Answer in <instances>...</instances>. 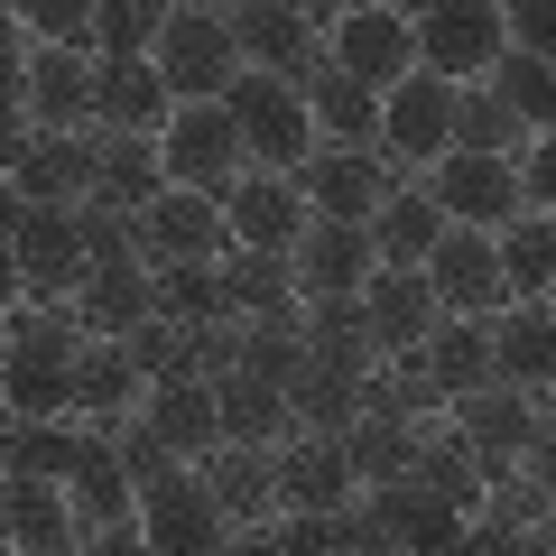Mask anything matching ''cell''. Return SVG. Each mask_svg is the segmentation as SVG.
Here are the masks:
<instances>
[{
	"label": "cell",
	"mask_w": 556,
	"mask_h": 556,
	"mask_svg": "<svg viewBox=\"0 0 556 556\" xmlns=\"http://www.w3.org/2000/svg\"><path fill=\"white\" fill-rule=\"evenodd\" d=\"M159 75L177 84V102H223L241 75H251V56H241V38H232L223 10L186 0L177 20H167V38H159Z\"/></svg>",
	"instance_id": "5b68a950"
},
{
	"label": "cell",
	"mask_w": 556,
	"mask_h": 556,
	"mask_svg": "<svg viewBox=\"0 0 556 556\" xmlns=\"http://www.w3.org/2000/svg\"><path fill=\"white\" fill-rule=\"evenodd\" d=\"M214 399H223V437H232V445H288V437H298L288 390H278V380H260V371H223Z\"/></svg>",
	"instance_id": "836d02e7"
},
{
	"label": "cell",
	"mask_w": 556,
	"mask_h": 556,
	"mask_svg": "<svg viewBox=\"0 0 556 556\" xmlns=\"http://www.w3.org/2000/svg\"><path fill=\"white\" fill-rule=\"evenodd\" d=\"M102 186V130H20L10 139V195L84 204Z\"/></svg>",
	"instance_id": "9c48e42d"
},
{
	"label": "cell",
	"mask_w": 556,
	"mask_h": 556,
	"mask_svg": "<svg viewBox=\"0 0 556 556\" xmlns=\"http://www.w3.org/2000/svg\"><path fill=\"white\" fill-rule=\"evenodd\" d=\"M427 278H437V306H445V316H501V306H510L501 232H482V223H445V241L427 251Z\"/></svg>",
	"instance_id": "8fae6325"
},
{
	"label": "cell",
	"mask_w": 556,
	"mask_h": 556,
	"mask_svg": "<svg viewBox=\"0 0 556 556\" xmlns=\"http://www.w3.org/2000/svg\"><path fill=\"white\" fill-rule=\"evenodd\" d=\"M501 56H510V10L501 0H437V10H417V65L427 75L482 84Z\"/></svg>",
	"instance_id": "277c9868"
},
{
	"label": "cell",
	"mask_w": 556,
	"mask_h": 556,
	"mask_svg": "<svg viewBox=\"0 0 556 556\" xmlns=\"http://www.w3.org/2000/svg\"><path fill=\"white\" fill-rule=\"evenodd\" d=\"M149 316H159V269L149 260H93V278L75 288L84 334H139Z\"/></svg>",
	"instance_id": "cb8c5ba5"
},
{
	"label": "cell",
	"mask_w": 556,
	"mask_h": 556,
	"mask_svg": "<svg viewBox=\"0 0 556 556\" xmlns=\"http://www.w3.org/2000/svg\"><path fill=\"white\" fill-rule=\"evenodd\" d=\"M130 353H139V371H149V380H186V371H195V362H186V325H167V316L139 325Z\"/></svg>",
	"instance_id": "681fc988"
},
{
	"label": "cell",
	"mask_w": 556,
	"mask_h": 556,
	"mask_svg": "<svg viewBox=\"0 0 556 556\" xmlns=\"http://www.w3.org/2000/svg\"><path fill=\"white\" fill-rule=\"evenodd\" d=\"M298 186H306V204H316V214H334V223H371L380 204H390L399 167L380 159V149H334V139H325L316 159L298 167Z\"/></svg>",
	"instance_id": "2e32d148"
},
{
	"label": "cell",
	"mask_w": 556,
	"mask_h": 556,
	"mask_svg": "<svg viewBox=\"0 0 556 556\" xmlns=\"http://www.w3.org/2000/svg\"><path fill=\"white\" fill-rule=\"evenodd\" d=\"M167 177L177 186H204V195H232L241 177H251V139H241L232 102H177V121H167Z\"/></svg>",
	"instance_id": "8992f818"
},
{
	"label": "cell",
	"mask_w": 556,
	"mask_h": 556,
	"mask_svg": "<svg viewBox=\"0 0 556 556\" xmlns=\"http://www.w3.org/2000/svg\"><path fill=\"white\" fill-rule=\"evenodd\" d=\"M306 362H316V353H306V325H251V316H241V371H260V380L288 390Z\"/></svg>",
	"instance_id": "bcb514c9"
},
{
	"label": "cell",
	"mask_w": 556,
	"mask_h": 556,
	"mask_svg": "<svg viewBox=\"0 0 556 556\" xmlns=\"http://www.w3.org/2000/svg\"><path fill=\"white\" fill-rule=\"evenodd\" d=\"M130 408H149V371H139L130 334H84V353H75V417L121 427Z\"/></svg>",
	"instance_id": "7402d4cb"
},
{
	"label": "cell",
	"mask_w": 556,
	"mask_h": 556,
	"mask_svg": "<svg viewBox=\"0 0 556 556\" xmlns=\"http://www.w3.org/2000/svg\"><path fill=\"white\" fill-rule=\"evenodd\" d=\"M427 371H437L445 399L501 380V371H492V316H437V334H427Z\"/></svg>",
	"instance_id": "8d00e7d4"
},
{
	"label": "cell",
	"mask_w": 556,
	"mask_h": 556,
	"mask_svg": "<svg viewBox=\"0 0 556 556\" xmlns=\"http://www.w3.org/2000/svg\"><path fill=\"white\" fill-rule=\"evenodd\" d=\"M547 316H556V288H547Z\"/></svg>",
	"instance_id": "680465c9"
},
{
	"label": "cell",
	"mask_w": 556,
	"mask_h": 556,
	"mask_svg": "<svg viewBox=\"0 0 556 556\" xmlns=\"http://www.w3.org/2000/svg\"><path fill=\"white\" fill-rule=\"evenodd\" d=\"M492 371L519 380V390H547L556 380V316H547V298H510L492 316Z\"/></svg>",
	"instance_id": "83f0119b"
},
{
	"label": "cell",
	"mask_w": 556,
	"mask_h": 556,
	"mask_svg": "<svg viewBox=\"0 0 556 556\" xmlns=\"http://www.w3.org/2000/svg\"><path fill=\"white\" fill-rule=\"evenodd\" d=\"M84 445H93V417H84V427H65V417H10V473L65 482L84 464Z\"/></svg>",
	"instance_id": "74e56055"
},
{
	"label": "cell",
	"mask_w": 556,
	"mask_h": 556,
	"mask_svg": "<svg viewBox=\"0 0 556 556\" xmlns=\"http://www.w3.org/2000/svg\"><path fill=\"white\" fill-rule=\"evenodd\" d=\"M306 353L316 362H334V371H371V362H390L380 353V334H371V306L362 298H306Z\"/></svg>",
	"instance_id": "e575fe53"
},
{
	"label": "cell",
	"mask_w": 556,
	"mask_h": 556,
	"mask_svg": "<svg viewBox=\"0 0 556 556\" xmlns=\"http://www.w3.org/2000/svg\"><path fill=\"white\" fill-rule=\"evenodd\" d=\"M538 399H547V417H556V380H547V390H538Z\"/></svg>",
	"instance_id": "6f0895ef"
},
{
	"label": "cell",
	"mask_w": 556,
	"mask_h": 556,
	"mask_svg": "<svg viewBox=\"0 0 556 556\" xmlns=\"http://www.w3.org/2000/svg\"><path fill=\"white\" fill-rule=\"evenodd\" d=\"M223 288H232V316H251V325H298L306 316V288H298V260L288 251L232 241L223 251Z\"/></svg>",
	"instance_id": "d4e9b609"
},
{
	"label": "cell",
	"mask_w": 556,
	"mask_h": 556,
	"mask_svg": "<svg viewBox=\"0 0 556 556\" xmlns=\"http://www.w3.org/2000/svg\"><path fill=\"white\" fill-rule=\"evenodd\" d=\"M204 482H214V501L232 510V529H260L269 510H288V492H278V445H232L223 437L214 455H204Z\"/></svg>",
	"instance_id": "484cf974"
},
{
	"label": "cell",
	"mask_w": 556,
	"mask_h": 556,
	"mask_svg": "<svg viewBox=\"0 0 556 556\" xmlns=\"http://www.w3.org/2000/svg\"><path fill=\"white\" fill-rule=\"evenodd\" d=\"M75 223H84V251H93V260H139V214H130V204L84 195V204H75Z\"/></svg>",
	"instance_id": "c3c4849f"
},
{
	"label": "cell",
	"mask_w": 556,
	"mask_h": 556,
	"mask_svg": "<svg viewBox=\"0 0 556 556\" xmlns=\"http://www.w3.org/2000/svg\"><path fill=\"white\" fill-rule=\"evenodd\" d=\"M177 10H186V0H177Z\"/></svg>",
	"instance_id": "91938a15"
},
{
	"label": "cell",
	"mask_w": 556,
	"mask_h": 556,
	"mask_svg": "<svg viewBox=\"0 0 556 556\" xmlns=\"http://www.w3.org/2000/svg\"><path fill=\"white\" fill-rule=\"evenodd\" d=\"M501 10H510V47L556 56V0H501Z\"/></svg>",
	"instance_id": "f5cc1de1"
},
{
	"label": "cell",
	"mask_w": 556,
	"mask_h": 556,
	"mask_svg": "<svg viewBox=\"0 0 556 556\" xmlns=\"http://www.w3.org/2000/svg\"><path fill=\"white\" fill-rule=\"evenodd\" d=\"M93 121H102V130L167 139V121H177V84L159 75V56H102V84H93Z\"/></svg>",
	"instance_id": "44dd1931"
},
{
	"label": "cell",
	"mask_w": 556,
	"mask_h": 556,
	"mask_svg": "<svg viewBox=\"0 0 556 556\" xmlns=\"http://www.w3.org/2000/svg\"><path fill=\"white\" fill-rule=\"evenodd\" d=\"M482 84H492V93L510 102L519 121H529V139H538V130H556V56H529V47H510V56H501Z\"/></svg>",
	"instance_id": "ee69618b"
},
{
	"label": "cell",
	"mask_w": 556,
	"mask_h": 556,
	"mask_svg": "<svg viewBox=\"0 0 556 556\" xmlns=\"http://www.w3.org/2000/svg\"><path fill=\"white\" fill-rule=\"evenodd\" d=\"M501 278H510V298H547L556 288V214L501 223Z\"/></svg>",
	"instance_id": "7bdbcfd3"
},
{
	"label": "cell",
	"mask_w": 556,
	"mask_h": 556,
	"mask_svg": "<svg viewBox=\"0 0 556 556\" xmlns=\"http://www.w3.org/2000/svg\"><path fill=\"white\" fill-rule=\"evenodd\" d=\"M306 102H316V130L334 139V149H380V93H371L362 75H343L334 56H316Z\"/></svg>",
	"instance_id": "1f68e13d"
},
{
	"label": "cell",
	"mask_w": 556,
	"mask_h": 556,
	"mask_svg": "<svg viewBox=\"0 0 556 556\" xmlns=\"http://www.w3.org/2000/svg\"><path fill=\"white\" fill-rule=\"evenodd\" d=\"M223 20H232L241 56H251L260 75H288V84H306V75H316V56H325V28L306 20L298 0H223Z\"/></svg>",
	"instance_id": "5bb4252c"
},
{
	"label": "cell",
	"mask_w": 556,
	"mask_h": 556,
	"mask_svg": "<svg viewBox=\"0 0 556 556\" xmlns=\"http://www.w3.org/2000/svg\"><path fill=\"white\" fill-rule=\"evenodd\" d=\"M455 149H492V159H519L529 149V121L492 93V84H455Z\"/></svg>",
	"instance_id": "ab89813d"
},
{
	"label": "cell",
	"mask_w": 556,
	"mask_h": 556,
	"mask_svg": "<svg viewBox=\"0 0 556 556\" xmlns=\"http://www.w3.org/2000/svg\"><path fill=\"white\" fill-rule=\"evenodd\" d=\"M380 10H408V20H417V10H437V0H380Z\"/></svg>",
	"instance_id": "9f6ffc18"
},
{
	"label": "cell",
	"mask_w": 556,
	"mask_h": 556,
	"mask_svg": "<svg viewBox=\"0 0 556 556\" xmlns=\"http://www.w3.org/2000/svg\"><path fill=\"white\" fill-rule=\"evenodd\" d=\"M445 241V204L427 186H390V204L371 214V251L380 269H427V251Z\"/></svg>",
	"instance_id": "d6a6232c"
},
{
	"label": "cell",
	"mask_w": 556,
	"mask_h": 556,
	"mask_svg": "<svg viewBox=\"0 0 556 556\" xmlns=\"http://www.w3.org/2000/svg\"><path fill=\"white\" fill-rule=\"evenodd\" d=\"M10 28L47 47H93V0H10Z\"/></svg>",
	"instance_id": "7dc6e473"
},
{
	"label": "cell",
	"mask_w": 556,
	"mask_h": 556,
	"mask_svg": "<svg viewBox=\"0 0 556 556\" xmlns=\"http://www.w3.org/2000/svg\"><path fill=\"white\" fill-rule=\"evenodd\" d=\"M445 149H455V84L417 65L408 84L380 93V159L417 167V159H445Z\"/></svg>",
	"instance_id": "7c38bea8"
},
{
	"label": "cell",
	"mask_w": 556,
	"mask_h": 556,
	"mask_svg": "<svg viewBox=\"0 0 556 556\" xmlns=\"http://www.w3.org/2000/svg\"><path fill=\"white\" fill-rule=\"evenodd\" d=\"M362 306H371V334H380V353H408V343H427L437 334V278L427 269H371V288H362Z\"/></svg>",
	"instance_id": "4316f807"
},
{
	"label": "cell",
	"mask_w": 556,
	"mask_h": 556,
	"mask_svg": "<svg viewBox=\"0 0 556 556\" xmlns=\"http://www.w3.org/2000/svg\"><path fill=\"white\" fill-rule=\"evenodd\" d=\"M288 408H298V427H325V437H343L362 417V371H334V362H306L298 380H288Z\"/></svg>",
	"instance_id": "b9f144b4"
},
{
	"label": "cell",
	"mask_w": 556,
	"mask_h": 556,
	"mask_svg": "<svg viewBox=\"0 0 556 556\" xmlns=\"http://www.w3.org/2000/svg\"><path fill=\"white\" fill-rule=\"evenodd\" d=\"M139 538L149 547H232V510L214 501L204 464H167L159 482H139Z\"/></svg>",
	"instance_id": "ba28073f"
},
{
	"label": "cell",
	"mask_w": 556,
	"mask_h": 556,
	"mask_svg": "<svg viewBox=\"0 0 556 556\" xmlns=\"http://www.w3.org/2000/svg\"><path fill=\"white\" fill-rule=\"evenodd\" d=\"M65 492H75L84 547H149V538H139V473L121 464L112 427H93V445H84V464L65 473Z\"/></svg>",
	"instance_id": "52a82bcc"
},
{
	"label": "cell",
	"mask_w": 556,
	"mask_h": 556,
	"mask_svg": "<svg viewBox=\"0 0 556 556\" xmlns=\"http://www.w3.org/2000/svg\"><path fill=\"white\" fill-rule=\"evenodd\" d=\"M343 455H353L362 492H371V482H399L417 464V427L408 417H353V427H343Z\"/></svg>",
	"instance_id": "f6af8a7d"
},
{
	"label": "cell",
	"mask_w": 556,
	"mask_h": 556,
	"mask_svg": "<svg viewBox=\"0 0 556 556\" xmlns=\"http://www.w3.org/2000/svg\"><path fill=\"white\" fill-rule=\"evenodd\" d=\"M84 278H93V251H84L75 204L10 195V288H20V298H75Z\"/></svg>",
	"instance_id": "7a4b0ae2"
},
{
	"label": "cell",
	"mask_w": 556,
	"mask_h": 556,
	"mask_svg": "<svg viewBox=\"0 0 556 556\" xmlns=\"http://www.w3.org/2000/svg\"><path fill=\"white\" fill-rule=\"evenodd\" d=\"M519 195H529V214H556V130L519 149Z\"/></svg>",
	"instance_id": "816d5d0a"
},
{
	"label": "cell",
	"mask_w": 556,
	"mask_h": 556,
	"mask_svg": "<svg viewBox=\"0 0 556 556\" xmlns=\"http://www.w3.org/2000/svg\"><path fill=\"white\" fill-rule=\"evenodd\" d=\"M149 417H159V437L177 445L186 464H204L223 445V399H214V380L204 371H186V380H149Z\"/></svg>",
	"instance_id": "4dcf8cb0"
},
{
	"label": "cell",
	"mask_w": 556,
	"mask_h": 556,
	"mask_svg": "<svg viewBox=\"0 0 556 556\" xmlns=\"http://www.w3.org/2000/svg\"><path fill=\"white\" fill-rule=\"evenodd\" d=\"M223 214H232V241H251V251H298V232L316 223V204H306V186H298V177L251 167V177L223 195Z\"/></svg>",
	"instance_id": "d6986e66"
},
{
	"label": "cell",
	"mask_w": 556,
	"mask_h": 556,
	"mask_svg": "<svg viewBox=\"0 0 556 556\" xmlns=\"http://www.w3.org/2000/svg\"><path fill=\"white\" fill-rule=\"evenodd\" d=\"M75 353L84 325L75 306H47V316H10V417H75Z\"/></svg>",
	"instance_id": "6da1fadb"
},
{
	"label": "cell",
	"mask_w": 556,
	"mask_h": 556,
	"mask_svg": "<svg viewBox=\"0 0 556 556\" xmlns=\"http://www.w3.org/2000/svg\"><path fill=\"white\" fill-rule=\"evenodd\" d=\"M232 121H241V139H251V167H278V177H298L306 159L325 149V130H316V102H306V84H288V75H241L232 93Z\"/></svg>",
	"instance_id": "3957f363"
},
{
	"label": "cell",
	"mask_w": 556,
	"mask_h": 556,
	"mask_svg": "<svg viewBox=\"0 0 556 556\" xmlns=\"http://www.w3.org/2000/svg\"><path fill=\"white\" fill-rule=\"evenodd\" d=\"M288 260H298V288H306V298H362V288H371V269H380L371 223H334V214L306 223Z\"/></svg>",
	"instance_id": "ac0fdd59"
},
{
	"label": "cell",
	"mask_w": 556,
	"mask_h": 556,
	"mask_svg": "<svg viewBox=\"0 0 556 556\" xmlns=\"http://www.w3.org/2000/svg\"><path fill=\"white\" fill-rule=\"evenodd\" d=\"M298 10H306V20H316V28H334L343 10H362V0H298Z\"/></svg>",
	"instance_id": "11a10c76"
},
{
	"label": "cell",
	"mask_w": 556,
	"mask_h": 556,
	"mask_svg": "<svg viewBox=\"0 0 556 556\" xmlns=\"http://www.w3.org/2000/svg\"><path fill=\"white\" fill-rule=\"evenodd\" d=\"M417 482L437 501H455V510H482V492H492V455H482L464 427H417Z\"/></svg>",
	"instance_id": "f546056e"
},
{
	"label": "cell",
	"mask_w": 556,
	"mask_h": 556,
	"mask_svg": "<svg viewBox=\"0 0 556 556\" xmlns=\"http://www.w3.org/2000/svg\"><path fill=\"white\" fill-rule=\"evenodd\" d=\"M177 0H93V56H159Z\"/></svg>",
	"instance_id": "60d3db41"
},
{
	"label": "cell",
	"mask_w": 556,
	"mask_h": 556,
	"mask_svg": "<svg viewBox=\"0 0 556 556\" xmlns=\"http://www.w3.org/2000/svg\"><path fill=\"white\" fill-rule=\"evenodd\" d=\"M455 427L482 445V455H492V473H510V464L529 455V437L547 427V399L519 390V380H482V390L455 399Z\"/></svg>",
	"instance_id": "e0dca14e"
},
{
	"label": "cell",
	"mask_w": 556,
	"mask_h": 556,
	"mask_svg": "<svg viewBox=\"0 0 556 556\" xmlns=\"http://www.w3.org/2000/svg\"><path fill=\"white\" fill-rule=\"evenodd\" d=\"M269 547H288V556H334V547H343V510H298V519H278Z\"/></svg>",
	"instance_id": "f907efd6"
},
{
	"label": "cell",
	"mask_w": 556,
	"mask_h": 556,
	"mask_svg": "<svg viewBox=\"0 0 556 556\" xmlns=\"http://www.w3.org/2000/svg\"><path fill=\"white\" fill-rule=\"evenodd\" d=\"M519 464H529V473L547 482V501H556V427H538V437H529V455H519Z\"/></svg>",
	"instance_id": "db71d44e"
},
{
	"label": "cell",
	"mask_w": 556,
	"mask_h": 556,
	"mask_svg": "<svg viewBox=\"0 0 556 556\" xmlns=\"http://www.w3.org/2000/svg\"><path fill=\"white\" fill-rule=\"evenodd\" d=\"M159 316H167V325H214V316H232L223 260H167V269H159Z\"/></svg>",
	"instance_id": "f35d334b"
},
{
	"label": "cell",
	"mask_w": 556,
	"mask_h": 556,
	"mask_svg": "<svg viewBox=\"0 0 556 556\" xmlns=\"http://www.w3.org/2000/svg\"><path fill=\"white\" fill-rule=\"evenodd\" d=\"M232 251V214H223V195H204V186H167L149 214H139V260L149 269H167V260H223Z\"/></svg>",
	"instance_id": "9a60e30c"
},
{
	"label": "cell",
	"mask_w": 556,
	"mask_h": 556,
	"mask_svg": "<svg viewBox=\"0 0 556 556\" xmlns=\"http://www.w3.org/2000/svg\"><path fill=\"white\" fill-rule=\"evenodd\" d=\"M278 492H288V510H343V501L362 492V473H353V455H343V437L298 427V437L278 445Z\"/></svg>",
	"instance_id": "603a6c76"
},
{
	"label": "cell",
	"mask_w": 556,
	"mask_h": 556,
	"mask_svg": "<svg viewBox=\"0 0 556 556\" xmlns=\"http://www.w3.org/2000/svg\"><path fill=\"white\" fill-rule=\"evenodd\" d=\"M10 547H28V556L84 547L75 492H65V482H47V473H10Z\"/></svg>",
	"instance_id": "f1b7e54d"
},
{
	"label": "cell",
	"mask_w": 556,
	"mask_h": 556,
	"mask_svg": "<svg viewBox=\"0 0 556 556\" xmlns=\"http://www.w3.org/2000/svg\"><path fill=\"white\" fill-rule=\"evenodd\" d=\"M427 195L445 204V223H482V232H501V223L529 214V195H519V159H492V149H445Z\"/></svg>",
	"instance_id": "4fadbf2b"
},
{
	"label": "cell",
	"mask_w": 556,
	"mask_h": 556,
	"mask_svg": "<svg viewBox=\"0 0 556 556\" xmlns=\"http://www.w3.org/2000/svg\"><path fill=\"white\" fill-rule=\"evenodd\" d=\"M167 186H177V177H167V149H159V139L102 130V186H93V195H112V204H130V214H149Z\"/></svg>",
	"instance_id": "d590c367"
},
{
	"label": "cell",
	"mask_w": 556,
	"mask_h": 556,
	"mask_svg": "<svg viewBox=\"0 0 556 556\" xmlns=\"http://www.w3.org/2000/svg\"><path fill=\"white\" fill-rule=\"evenodd\" d=\"M371 519H380V538L390 547H417V556H437V547H464V529H473V510H455V501H437L417 473H399V482H371Z\"/></svg>",
	"instance_id": "ffe728a7"
},
{
	"label": "cell",
	"mask_w": 556,
	"mask_h": 556,
	"mask_svg": "<svg viewBox=\"0 0 556 556\" xmlns=\"http://www.w3.org/2000/svg\"><path fill=\"white\" fill-rule=\"evenodd\" d=\"M325 56H334L343 75H362L371 93H390V84L417 75V20H408V10L362 0V10H343V20L325 28Z\"/></svg>",
	"instance_id": "30bf717a"
}]
</instances>
